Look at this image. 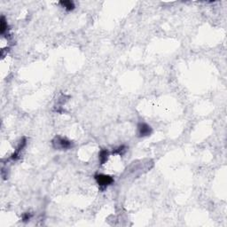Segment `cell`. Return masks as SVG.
I'll list each match as a JSON object with an SVG mask.
<instances>
[{"mask_svg":"<svg viewBox=\"0 0 227 227\" xmlns=\"http://www.w3.org/2000/svg\"><path fill=\"white\" fill-rule=\"evenodd\" d=\"M26 143H27L26 138H22V140H21V142L19 143V145H18L15 152L11 155V159H12V161H16V160H18V159L20 158L21 152L23 150V148L25 147V146H26Z\"/></svg>","mask_w":227,"mask_h":227,"instance_id":"277c9868","label":"cell"},{"mask_svg":"<svg viewBox=\"0 0 227 227\" xmlns=\"http://www.w3.org/2000/svg\"><path fill=\"white\" fill-rule=\"evenodd\" d=\"M94 178H95V180L97 182V184L99 185V189L101 191L105 190L106 187L112 185L115 182L114 178L112 177H110V176H108V175L97 174L94 176Z\"/></svg>","mask_w":227,"mask_h":227,"instance_id":"7a4b0ae2","label":"cell"},{"mask_svg":"<svg viewBox=\"0 0 227 227\" xmlns=\"http://www.w3.org/2000/svg\"><path fill=\"white\" fill-rule=\"evenodd\" d=\"M59 5L62 6V7H64L67 11H72V10H74L75 7H76V6H75V4H74V2H73V1H70V0L60 1V2H59Z\"/></svg>","mask_w":227,"mask_h":227,"instance_id":"8992f818","label":"cell"},{"mask_svg":"<svg viewBox=\"0 0 227 227\" xmlns=\"http://www.w3.org/2000/svg\"><path fill=\"white\" fill-rule=\"evenodd\" d=\"M153 132V129L146 122H140L138 124V135L140 138L148 137Z\"/></svg>","mask_w":227,"mask_h":227,"instance_id":"3957f363","label":"cell"},{"mask_svg":"<svg viewBox=\"0 0 227 227\" xmlns=\"http://www.w3.org/2000/svg\"><path fill=\"white\" fill-rule=\"evenodd\" d=\"M53 146L57 150H69L73 147V143L66 138L56 136L53 140Z\"/></svg>","mask_w":227,"mask_h":227,"instance_id":"6da1fadb","label":"cell"},{"mask_svg":"<svg viewBox=\"0 0 227 227\" xmlns=\"http://www.w3.org/2000/svg\"><path fill=\"white\" fill-rule=\"evenodd\" d=\"M8 30H9V26L7 24L6 18H5V16H2L1 20H0V33L2 35H4L6 32H8Z\"/></svg>","mask_w":227,"mask_h":227,"instance_id":"5b68a950","label":"cell"},{"mask_svg":"<svg viewBox=\"0 0 227 227\" xmlns=\"http://www.w3.org/2000/svg\"><path fill=\"white\" fill-rule=\"evenodd\" d=\"M31 216L32 215L29 213V212H27V213H24L23 215H22V221L23 222H28L31 218Z\"/></svg>","mask_w":227,"mask_h":227,"instance_id":"9c48e42d","label":"cell"},{"mask_svg":"<svg viewBox=\"0 0 227 227\" xmlns=\"http://www.w3.org/2000/svg\"><path fill=\"white\" fill-rule=\"evenodd\" d=\"M108 156H109V152L107 151V150L103 149V150H101V151L99 152V159L100 164H102V165L105 164L106 162L107 159H108Z\"/></svg>","mask_w":227,"mask_h":227,"instance_id":"52a82bcc","label":"cell"},{"mask_svg":"<svg viewBox=\"0 0 227 227\" xmlns=\"http://www.w3.org/2000/svg\"><path fill=\"white\" fill-rule=\"evenodd\" d=\"M126 149H127L126 146H123V145H122V146H118L117 148L114 149V150H113V154H119V155H122V154H123L125 153Z\"/></svg>","mask_w":227,"mask_h":227,"instance_id":"ba28073f","label":"cell"}]
</instances>
